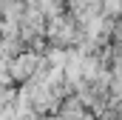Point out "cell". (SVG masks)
Masks as SVG:
<instances>
[{
    "instance_id": "6da1fadb",
    "label": "cell",
    "mask_w": 122,
    "mask_h": 120,
    "mask_svg": "<svg viewBox=\"0 0 122 120\" xmlns=\"http://www.w3.org/2000/svg\"><path fill=\"white\" fill-rule=\"evenodd\" d=\"M37 66H40V57H37V54H20V57L11 60L9 74H11V80H29Z\"/></svg>"
}]
</instances>
